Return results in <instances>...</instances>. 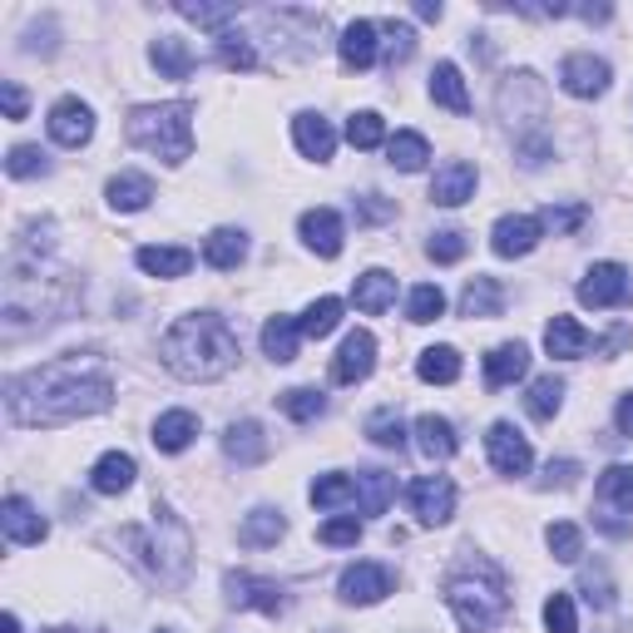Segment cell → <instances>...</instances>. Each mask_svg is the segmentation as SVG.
Segmentation results:
<instances>
[{
  "label": "cell",
  "instance_id": "f546056e",
  "mask_svg": "<svg viewBox=\"0 0 633 633\" xmlns=\"http://www.w3.org/2000/svg\"><path fill=\"white\" fill-rule=\"evenodd\" d=\"M386 158H391V168H401V174H421L425 158H431V144H425V134H415V129H401L396 138H386Z\"/></svg>",
  "mask_w": 633,
  "mask_h": 633
},
{
  "label": "cell",
  "instance_id": "83f0119b",
  "mask_svg": "<svg viewBox=\"0 0 633 633\" xmlns=\"http://www.w3.org/2000/svg\"><path fill=\"white\" fill-rule=\"evenodd\" d=\"M500 307H504V287L495 282V277H470L465 282V292H460V316H500Z\"/></svg>",
  "mask_w": 633,
  "mask_h": 633
},
{
  "label": "cell",
  "instance_id": "7c38bea8",
  "mask_svg": "<svg viewBox=\"0 0 633 633\" xmlns=\"http://www.w3.org/2000/svg\"><path fill=\"white\" fill-rule=\"evenodd\" d=\"M609 65L603 59H593V55H569L559 65V85L569 89L574 99H599L603 89H609Z\"/></svg>",
  "mask_w": 633,
  "mask_h": 633
},
{
  "label": "cell",
  "instance_id": "5b68a950",
  "mask_svg": "<svg viewBox=\"0 0 633 633\" xmlns=\"http://www.w3.org/2000/svg\"><path fill=\"white\" fill-rule=\"evenodd\" d=\"M129 144L148 148V154L168 158V164H184L193 154V104L174 99V104H138L124 124Z\"/></svg>",
  "mask_w": 633,
  "mask_h": 633
},
{
  "label": "cell",
  "instance_id": "44dd1931",
  "mask_svg": "<svg viewBox=\"0 0 633 633\" xmlns=\"http://www.w3.org/2000/svg\"><path fill=\"white\" fill-rule=\"evenodd\" d=\"M292 138H297V148H302L307 158H316V164H326L332 148H336V129L326 124L322 114H297L292 119Z\"/></svg>",
  "mask_w": 633,
  "mask_h": 633
},
{
  "label": "cell",
  "instance_id": "ac0fdd59",
  "mask_svg": "<svg viewBox=\"0 0 633 633\" xmlns=\"http://www.w3.org/2000/svg\"><path fill=\"white\" fill-rule=\"evenodd\" d=\"M302 237H307V247H312L316 257H336L342 253V218L332 213V208H307L302 213Z\"/></svg>",
  "mask_w": 633,
  "mask_h": 633
},
{
  "label": "cell",
  "instance_id": "4fadbf2b",
  "mask_svg": "<svg viewBox=\"0 0 633 633\" xmlns=\"http://www.w3.org/2000/svg\"><path fill=\"white\" fill-rule=\"evenodd\" d=\"M540 218H524V213H510V218H500L495 223V233H490V247H495V257H524V253H534V243H540Z\"/></svg>",
  "mask_w": 633,
  "mask_h": 633
},
{
  "label": "cell",
  "instance_id": "d6a6232c",
  "mask_svg": "<svg viewBox=\"0 0 633 633\" xmlns=\"http://www.w3.org/2000/svg\"><path fill=\"white\" fill-rule=\"evenodd\" d=\"M415 376L431 386H451L460 376V352L455 346H425L421 362H415Z\"/></svg>",
  "mask_w": 633,
  "mask_h": 633
},
{
  "label": "cell",
  "instance_id": "e575fe53",
  "mask_svg": "<svg viewBox=\"0 0 633 633\" xmlns=\"http://www.w3.org/2000/svg\"><path fill=\"white\" fill-rule=\"evenodd\" d=\"M138 267L148 277H184L193 267V253L188 247H138Z\"/></svg>",
  "mask_w": 633,
  "mask_h": 633
},
{
  "label": "cell",
  "instance_id": "ffe728a7",
  "mask_svg": "<svg viewBox=\"0 0 633 633\" xmlns=\"http://www.w3.org/2000/svg\"><path fill=\"white\" fill-rule=\"evenodd\" d=\"M223 451H227V460H237V465L267 460V435H263V425H257V421H233V425L223 431Z\"/></svg>",
  "mask_w": 633,
  "mask_h": 633
},
{
  "label": "cell",
  "instance_id": "ee69618b",
  "mask_svg": "<svg viewBox=\"0 0 633 633\" xmlns=\"http://www.w3.org/2000/svg\"><path fill=\"white\" fill-rule=\"evenodd\" d=\"M346 138H352V148H376V144H386L381 114H371V109L352 114V119H346Z\"/></svg>",
  "mask_w": 633,
  "mask_h": 633
},
{
  "label": "cell",
  "instance_id": "f5cc1de1",
  "mask_svg": "<svg viewBox=\"0 0 633 633\" xmlns=\"http://www.w3.org/2000/svg\"><path fill=\"white\" fill-rule=\"evenodd\" d=\"M465 247H470V243H465V233H460V227H441V233L431 237V247H425V253H431L435 263H460V257H465Z\"/></svg>",
  "mask_w": 633,
  "mask_h": 633
},
{
  "label": "cell",
  "instance_id": "d4e9b609",
  "mask_svg": "<svg viewBox=\"0 0 633 633\" xmlns=\"http://www.w3.org/2000/svg\"><path fill=\"white\" fill-rule=\"evenodd\" d=\"M544 352L559 356V362H574V356L589 352V332H584L574 316H554V322L544 326Z\"/></svg>",
  "mask_w": 633,
  "mask_h": 633
},
{
  "label": "cell",
  "instance_id": "4316f807",
  "mask_svg": "<svg viewBox=\"0 0 633 633\" xmlns=\"http://www.w3.org/2000/svg\"><path fill=\"white\" fill-rule=\"evenodd\" d=\"M198 435V415L193 411H164L154 421V445L164 455H178V451H188V441Z\"/></svg>",
  "mask_w": 633,
  "mask_h": 633
},
{
  "label": "cell",
  "instance_id": "f1b7e54d",
  "mask_svg": "<svg viewBox=\"0 0 633 633\" xmlns=\"http://www.w3.org/2000/svg\"><path fill=\"white\" fill-rule=\"evenodd\" d=\"M431 99H435V104H445L451 114H470V95H465V79H460V69H455L451 59H441V65L431 69Z\"/></svg>",
  "mask_w": 633,
  "mask_h": 633
},
{
  "label": "cell",
  "instance_id": "680465c9",
  "mask_svg": "<svg viewBox=\"0 0 633 633\" xmlns=\"http://www.w3.org/2000/svg\"><path fill=\"white\" fill-rule=\"evenodd\" d=\"M613 421H619V435H629V441H633V391L619 396V411H613Z\"/></svg>",
  "mask_w": 633,
  "mask_h": 633
},
{
  "label": "cell",
  "instance_id": "cb8c5ba5",
  "mask_svg": "<svg viewBox=\"0 0 633 633\" xmlns=\"http://www.w3.org/2000/svg\"><path fill=\"white\" fill-rule=\"evenodd\" d=\"M352 302L362 307V312H386V307L396 302V277L391 273H381V267H371V273H362L352 282Z\"/></svg>",
  "mask_w": 633,
  "mask_h": 633
},
{
  "label": "cell",
  "instance_id": "8992f818",
  "mask_svg": "<svg viewBox=\"0 0 633 633\" xmlns=\"http://www.w3.org/2000/svg\"><path fill=\"white\" fill-rule=\"evenodd\" d=\"M633 282H629V267L623 263H593L579 282V302L584 307H619L629 302Z\"/></svg>",
  "mask_w": 633,
  "mask_h": 633
},
{
  "label": "cell",
  "instance_id": "b9f144b4",
  "mask_svg": "<svg viewBox=\"0 0 633 633\" xmlns=\"http://www.w3.org/2000/svg\"><path fill=\"white\" fill-rule=\"evenodd\" d=\"M277 406H282L292 421H316V415L326 411L322 391H312V386H292V391H282V396H277Z\"/></svg>",
  "mask_w": 633,
  "mask_h": 633
},
{
  "label": "cell",
  "instance_id": "ba28073f",
  "mask_svg": "<svg viewBox=\"0 0 633 633\" xmlns=\"http://www.w3.org/2000/svg\"><path fill=\"white\" fill-rule=\"evenodd\" d=\"M49 138H55L59 148H85L89 138H95V109H89L85 99H59V104L49 109Z\"/></svg>",
  "mask_w": 633,
  "mask_h": 633
},
{
  "label": "cell",
  "instance_id": "6f0895ef",
  "mask_svg": "<svg viewBox=\"0 0 633 633\" xmlns=\"http://www.w3.org/2000/svg\"><path fill=\"white\" fill-rule=\"evenodd\" d=\"M544 475H549L544 485H574V480H579V465H574V460H549V470H544Z\"/></svg>",
  "mask_w": 633,
  "mask_h": 633
},
{
  "label": "cell",
  "instance_id": "3957f363",
  "mask_svg": "<svg viewBox=\"0 0 633 633\" xmlns=\"http://www.w3.org/2000/svg\"><path fill=\"white\" fill-rule=\"evenodd\" d=\"M119 544L129 549V559L138 569H148L158 584H178L188 574V559H193V534L178 520L168 504H154L148 510V524H134V530L119 534Z\"/></svg>",
  "mask_w": 633,
  "mask_h": 633
},
{
  "label": "cell",
  "instance_id": "bcb514c9",
  "mask_svg": "<svg viewBox=\"0 0 633 633\" xmlns=\"http://www.w3.org/2000/svg\"><path fill=\"white\" fill-rule=\"evenodd\" d=\"M406 312H411V322H421V326L435 322V316L445 312V292H441L435 282H421V287L411 292V302H406Z\"/></svg>",
  "mask_w": 633,
  "mask_h": 633
},
{
  "label": "cell",
  "instance_id": "c3c4849f",
  "mask_svg": "<svg viewBox=\"0 0 633 633\" xmlns=\"http://www.w3.org/2000/svg\"><path fill=\"white\" fill-rule=\"evenodd\" d=\"M218 59H223L227 69H253V65H257V49L247 45V35H233V30H223V35H218Z\"/></svg>",
  "mask_w": 633,
  "mask_h": 633
},
{
  "label": "cell",
  "instance_id": "7bdbcfd3",
  "mask_svg": "<svg viewBox=\"0 0 633 633\" xmlns=\"http://www.w3.org/2000/svg\"><path fill=\"white\" fill-rule=\"evenodd\" d=\"M366 435H371L381 451H401V445H406V425H401V415H396L391 406H386V411H376L371 421H366Z\"/></svg>",
  "mask_w": 633,
  "mask_h": 633
},
{
  "label": "cell",
  "instance_id": "f6af8a7d",
  "mask_svg": "<svg viewBox=\"0 0 633 633\" xmlns=\"http://www.w3.org/2000/svg\"><path fill=\"white\" fill-rule=\"evenodd\" d=\"M346 500H356V480H352V475H322V480L312 485V504H322V510L346 504Z\"/></svg>",
  "mask_w": 633,
  "mask_h": 633
},
{
  "label": "cell",
  "instance_id": "8d00e7d4",
  "mask_svg": "<svg viewBox=\"0 0 633 633\" xmlns=\"http://www.w3.org/2000/svg\"><path fill=\"white\" fill-rule=\"evenodd\" d=\"M599 500L633 514V465H609V470L599 475Z\"/></svg>",
  "mask_w": 633,
  "mask_h": 633
},
{
  "label": "cell",
  "instance_id": "5bb4252c",
  "mask_svg": "<svg viewBox=\"0 0 633 633\" xmlns=\"http://www.w3.org/2000/svg\"><path fill=\"white\" fill-rule=\"evenodd\" d=\"M0 530H5L10 544H40L49 534V524L40 520V510L30 500H20V495H10L5 504H0Z\"/></svg>",
  "mask_w": 633,
  "mask_h": 633
},
{
  "label": "cell",
  "instance_id": "7402d4cb",
  "mask_svg": "<svg viewBox=\"0 0 633 633\" xmlns=\"http://www.w3.org/2000/svg\"><path fill=\"white\" fill-rule=\"evenodd\" d=\"M524 371H530V352H524V342H504V346H495V352L485 356V381L490 386H514Z\"/></svg>",
  "mask_w": 633,
  "mask_h": 633
},
{
  "label": "cell",
  "instance_id": "484cf974",
  "mask_svg": "<svg viewBox=\"0 0 633 633\" xmlns=\"http://www.w3.org/2000/svg\"><path fill=\"white\" fill-rule=\"evenodd\" d=\"M415 445H421V455H431V460H451V455L460 451L455 425L445 421V415H421V421H415Z\"/></svg>",
  "mask_w": 633,
  "mask_h": 633
},
{
  "label": "cell",
  "instance_id": "db71d44e",
  "mask_svg": "<svg viewBox=\"0 0 633 633\" xmlns=\"http://www.w3.org/2000/svg\"><path fill=\"white\" fill-rule=\"evenodd\" d=\"M584 218H589V208L569 203V208H544L540 213V227H549V233H574V227H584Z\"/></svg>",
  "mask_w": 633,
  "mask_h": 633
},
{
  "label": "cell",
  "instance_id": "2e32d148",
  "mask_svg": "<svg viewBox=\"0 0 633 633\" xmlns=\"http://www.w3.org/2000/svg\"><path fill=\"white\" fill-rule=\"evenodd\" d=\"M431 198L441 208H460L475 198V164H465V158H451V164L441 168V174L431 178Z\"/></svg>",
  "mask_w": 633,
  "mask_h": 633
},
{
  "label": "cell",
  "instance_id": "277c9868",
  "mask_svg": "<svg viewBox=\"0 0 633 633\" xmlns=\"http://www.w3.org/2000/svg\"><path fill=\"white\" fill-rule=\"evenodd\" d=\"M445 603H451L465 633H490L510 613V589H504V574L490 559H475L445 579Z\"/></svg>",
  "mask_w": 633,
  "mask_h": 633
},
{
  "label": "cell",
  "instance_id": "d6986e66",
  "mask_svg": "<svg viewBox=\"0 0 633 633\" xmlns=\"http://www.w3.org/2000/svg\"><path fill=\"white\" fill-rule=\"evenodd\" d=\"M134 475H138L134 455L109 451V455H99V460H95V470H89V485H95L99 495H124L129 485H134Z\"/></svg>",
  "mask_w": 633,
  "mask_h": 633
},
{
  "label": "cell",
  "instance_id": "1f68e13d",
  "mask_svg": "<svg viewBox=\"0 0 633 633\" xmlns=\"http://www.w3.org/2000/svg\"><path fill=\"white\" fill-rule=\"evenodd\" d=\"M297 336H302V322H292V316H267L263 352L273 356V362H297Z\"/></svg>",
  "mask_w": 633,
  "mask_h": 633
},
{
  "label": "cell",
  "instance_id": "e0dca14e",
  "mask_svg": "<svg viewBox=\"0 0 633 633\" xmlns=\"http://www.w3.org/2000/svg\"><path fill=\"white\" fill-rule=\"evenodd\" d=\"M381 30L371 25V20H352V25L342 30V40H336V55H342L346 69H371L376 65V49H381Z\"/></svg>",
  "mask_w": 633,
  "mask_h": 633
},
{
  "label": "cell",
  "instance_id": "be15d7a7",
  "mask_svg": "<svg viewBox=\"0 0 633 633\" xmlns=\"http://www.w3.org/2000/svg\"><path fill=\"white\" fill-rule=\"evenodd\" d=\"M45 633H75V629H45Z\"/></svg>",
  "mask_w": 633,
  "mask_h": 633
},
{
  "label": "cell",
  "instance_id": "94428289",
  "mask_svg": "<svg viewBox=\"0 0 633 633\" xmlns=\"http://www.w3.org/2000/svg\"><path fill=\"white\" fill-rule=\"evenodd\" d=\"M415 15H421V20H441V5H431V0H421V5H415Z\"/></svg>",
  "mask_w": 633,
  "mask_h": 633
},
{
  "label": "cell",
  "instance_id": "8fae6325",
  "mask_svg": "<svg viewBox=\"0 0 633 633\" xmlns=\"http://www.w3.org/2000/svg\"><path fill=\"white\" fill-rule=\"evenodd\" d=\"M371 366H376V336L356 326V332L342 342L336 362H332V381L336 386H356V381H366V376H371Z\"/></svg>",
  "mask_w": 633,
  "mask_h": 633
},
{
  "label": "cell",
  "instance_id": "d590c367",
  "mask_svg": "<svg viewBox=\"0 0 633 633\" xmlns=\"http://www.w3.org/2000/svg\"><path fill=\"white\" fill-rule=\"evenodd\" d=\"M356 495H362V514H386V504H391V495H396V475L362 470L356 475Z\"/></svg>",
  "mask_w": 633,
  "mask_h": 633
},
{
  "label": "cell",
  "instance_id": "7a4b0ae2",
  "mask_svg": "<svg viewBox=\"0 0 633 633\" xmlns=\"http://www.w3.org/2000/svg\"><path fill=\"white\" fill-rule=\"evenodd\" d=\"M158 356L178 381H218L237 366V336L223 316L193 312L168 326L164 342H158Z\"/></svg>",
  "mask_w": 633,
  "mask_h": 633
},
{
  "label": "cell",
  "instance_id": "6125c7cd",
  "mask_svg": "<svg viewBox=\"0 0 633 633\" xmlns=\"http://www.w3.org/2000/svg\"><path fill=\"white\" fill-rule=\"evenodd\" d=\"M0 629H5V633H20V619H15V613H5V623H0Z\"/></svg>",
  "mask_w": 633,
  "mask_h": 633
},
{
  "label": "cell",
  "instance_id": "836d02e7",
  "mask_svg": "<svg viewBox=\"0 0 633 633\" xmlns=\"http://www.w3.org/2000/svg\"><path fill=\"white\" fill-rule=\"evenodd\" d=\"M148 59H154L158 75H168V79H188V75H193V55H188V45L178 35H158L154 49H148Z\"/></svg>",
  "mask_w": 633,
  "mask_h": 633
},
{
  "label": "cell",
  "instance_id": "7dc6e473",
  "mask_svg": "<svg viewBox=\"0 0 633 633\" xmlns=\"http://www.w3.org/2000/svg\"><path fill=\"white\" fill-rule=\"evenodd\" d=\"M5 174L10 178H40V174H49V158L40 154L35 144H15L5 158Z\"/></svg>",
  "mask_w": 633,
  "mask_h": 633
},
{
  "label": "cell",
  "instance_id": "11a10c76",
  "mask_svg": "<svg viewBox=\"0 0 633 633\" xmlns=\"http://www.w3.org/2000/svg\"><path fill=\"white\" fill-rule=\"evenodd\" d=\"M316 540L322 544H356L362 540V524H356V514H336V520H326L322 530H316Z\"/></svg>",
  "mask_w": 633,
  "mask_h": 633
},
{
  "label": "cell",
  "instance_id": "9f6ffc18",
  "mask_svg": "<svg viewBox=\"0 0 633 633\" xmlns=\"http://www.w3.org/2000/svg\"><path fill=\"white\" fill-rule=\"evenodd\" d=\"M0 99H5V119H25V89H20L15 79L0 85Z\"/></svg>",
  "mask_w": 633,
  "mask_h": 633
},
{
  "label": "cell",
  "instance_id": "ab89813d",
  "mask_svg": "<svg viewBox=\"0 0 633 633\" xmlns=\"http://www.w3.org/2000/svg\"><path fill=\"white\" fill-rule=\"evenodd\" d=\"M336 322H342V302H336V297H316V302L302 312V336H316V342H322V336L336 332Z\"/></svg>",
  "mask_w": 633,
  "mask_h": 633
},
{
  "label": "cell",
  "instance_id": "91938a15",
  "mask_svg": "<svg viewBox=\"0 0 633 633\" xmlns=\"http://www.w3.org/2000/svg\"><path fill=\"white\" fill-rule=\"evenodd\" d=\"M362 213H366V218H391L396 208H391V203H376V193H366V198H362Z\"/></svg>",
  "mask_w": 633,
  "mask_h": 633
},
{
  "label": "cell",
  "instance_id": "52a82bcc",
  "mask_svg": "<svg viewBox=\"0 0 633 633\" xmlns=\"http://www.w3.org/2000/svg\"><path fill=\"white\" fill-rule=\"evenodd\" d=\"M485 451H490V465L500 475H524L530 470V460H534V451H530V441H524L520 431H514L510 421H495L490 425V435H485Z\"/></svg>",
  "mask_w": 633,
  "mask_h": 633
},
{
  "label": "cell",
  "instance_id": "e7e4bbea",
  "mask_svg": "<svg viewBox=\"0 0 633 633\" xmlns=\"http://www.w3.org/2000/svg\"><path fill=\"white\" fill-rule=\"evenodd\" d=\"M158 633H168V629H158Z\"/></svg>",
  "mask_w": 633,
  "mask_h": 633
},
{
  "label": "cell",
  "instance_id": "60d3db41",
  "mask_svg": "<svg viewBox=\"0 0 633 633\" xmlns=\"http://www.w3.org/2000/svg\"><path fill=\"white\" fill-rule=\"evenodd\" d=\"M544 544H549V554L559 564H574L584 554V534H579V524H569V520L549 524V530H544Z\"/></svg>",
  "mask_w": 633,
  "mask_h": 633
},
{
  "label": "cell",
  "instance_id": "4dcf8cb0",
  "mask_svg": "<svg viewBox=\"0 0 633 633\" xmlns=\"http://www.w3.org/2000/svg\"><path fill=\"white\" fill-rule=\"evenodd\" d=\"M148 198H154V184L144 174L109 178V208H119V213H138V208H148Z\"/></svg>",
  "mask_w": 633,
  "mask_h": 633
},
{
  "label": "cell",
  "instance_id": "f35d334b",
  "mask_svg": "<svg viewBox=\"0 0 633 633\" xmlns=\"http://www.w3.org/2000/svg\"><path fill=\"white\" fill-rule=\"evenodd\" d=\"M282 530H287V524H282V514H277V510H267V504H263V510H253V514H247V520H243V530H237V540H243V544H253V549H263V544H277V540H282Z\"/></svg>",
  "mask_w": 633,
  "mask_h": 633
},
{
  "label": "cell",
  "instance_id": "603a6c76",
  "mask_svg": "<svg viewBox=\"0 0 633 633\" xmlns=\"http://www.w3.org/2000/svg\"><path fill=\"white\" fill-rule=\"evenodd\" d=\"M247 257V233H237V227H213L203 243V263L218 267V273H233L237 263Z\"/></svg>",
  "mask_w": 633,
  "mask_h": 633
},
{
  "label": "cell",
  "instance_id": "9a60e30c",
  "mask_svg": "<svg viewBox=\"0 0 633 633\" xmlns=\"http://www.w3.org/2000/svg\"><path fill=\"white\" fill-rule=\"evenodd\" d=\"M391 569L386 564H352V569L342 574V599L346 603H376L391 593Z\"/></svg>",
  "mask_w": 633,
  "mask_h": 633
},
{
  "label": "cell",
  "instance_id": "f907efd6",
  "mask_svg": "<svg viewBox=\"0 0 633 633\" xmlns=\"http://www.w3.org/2000/svg\"><path fill=\"white\" fill-rule=\"evenodd\" d=\"M544 629H549V633H579V619H574L569 593H549V603H544Z\"/></svg>",
  "mask_w": 633,
  "mask_h": 633
},
{
  "label": "cell",
  "instance_id": "74e56055",
  "mask_svg": "<svg viewBox=\"0 0 633 633\" xmlns=\"http://www.w3.org/2000/svg\"><path fill=\"white\" fill-rule=\"evenodd\" d=\"M524 406H530L534 421H554V415H559V406H564V381H559V376H540V381H530Z\"/></svg>",
  "mask_w": 633,
  "mask_h": 633
},
{
  "label": "cell",
  "instance_id": "6da1fadb",
  "mask_svg": "<svg viewBox=\"0 0 633 633\" xmlns=\"http://www.w3.org/2000/svg\"><path fill=\"white\" fill-rule=\"evenodd\" d=\"M114 406V376L99 356H59L5 381V411L15 425H69Z\"/></svg>",
  "mask_w": 633,
  "mask_h": 633
},
{
  "label": "cell",
  "instance_id": "9c48e42d",
  "mask_svg": "<svg viewBox=\"0 0 633 633\" xmlns=\"http://www.w3.org/2000/svg\"><path fill=\"white\" fill-rule=\"evenodd\" d=\"M223 589H227V599L237 603V609H257V613H282L287 609V593H282V584H273V579H257V574H227L223 579Z\"/></svg>",
  "mask_w": 633,
  "mask_h": 633
},
{
  "label": "cell",
  "instance_id": "30bf717a",
  "mask_svg": "<svg viewBox=\"0 0 633 633\" xmlns=\"http://www.w3.org/2000/svg\"><path fill=\"white\" fill-rule=\"evenodd\" d=\"M411 510L421 524H445L455 514V485L445 475H421L411 480Z\"/></svg>",
  "mask_w": 633,
  "mask_h": 633
},
{
  "label": "cell",
  "instance_id": "816d5d0a",
  "mask_svg": "<svg viewBox=\"0 0 633 633\" xmlns=\"http://www.w3.org/2000/svg\"><path fill=\"white\" fill-rule=\"evenodd\" d=\"M178 15L193 20V25L218 30V25H227V20H237V5H193V0H178Z\"/></svg>",
  "mask_w": 633,
  "mask_h": 633
},
{
  "label": "cell",
  "instance_id": "681fc988",
  "mask_svg": "<svg viewBox=\"0 0 633 633\" xmlns=\"http://www.w3.org/2000/svg\"><path fill=\"white\" fill-rule=\"evenodd\" d=\"M381 35H386V59H391V65H406V59L415 55V35H411V25H401V20H386Z\"/></svg>",
  "mask_w": 633,
  "mask_h": 633
}]
</instances>
